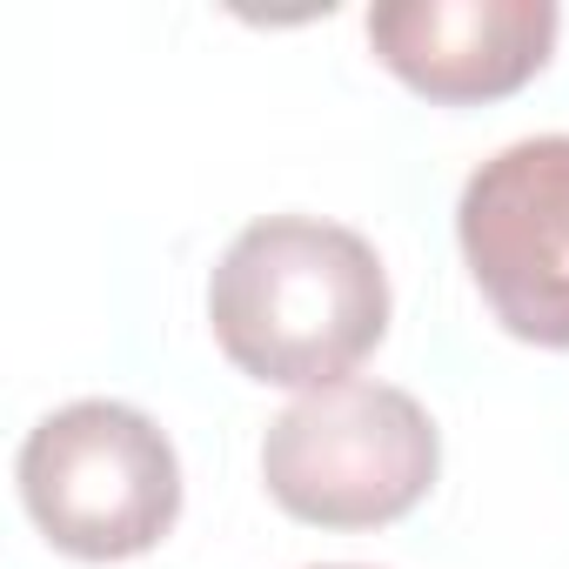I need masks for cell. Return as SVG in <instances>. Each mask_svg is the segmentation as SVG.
<instances>
[{
  "instance_id": "6da1fadb",
  "label": "cell",
  "mask_w": 569,
  "mask_h": 569,
  "mask_svg": "<svg viewBox=\"0 0 569 569\" xmlns=\"http://www.w3.org/2000/svg\"><path fill=\"white\" fill-rule=\"evenodd\" d=\"M208 322L241 376L329 389L389 336V274L342 221L268 214L228 241L208 281Z\"/></svg>"
},
{
  "instance_id": "7a4b0ae2",
  "label": "cell",
  "mask_w": 569,
  "mask_h": 569,
  "mask_svg": "<svg viewBox=\"0 0 569 569\" xmlns=\"http://www.w3.org/2000/svg\"><path fill=\"white\" fill-rule=\"evenodd\" d=\"M442 469V436L409 389L329 382L289 402L261 436V482L296 522L382 529L409 516Z\"/></svg>"
},
{
  "instance_id": "3957f363",
  "label": "cell",
  "mask_w": 569,
  "mask_h": 569,
  "mask_svg": "<svg viewBox=\"0 0 569 569\" xmlns=\"http://www.w3.org/2000/svg\"><path fill=\"white\" fill-rule=\"evenodd\" d=\"M21 502L34 529L81 562L154 549L181 516L174 442L128 402H68L21 442Z\"/></svg>"
},
{
  "instance_id": "277c9868",
  "label": "cell",
  "mask_w": 569,
  "mask_h": 569,
  "mask_svg": "<svg viewBox=\"0 0 569 569\" xmlns=\"http://www.w3.org/2000/svg\"><path fill=\"white\" fill-rule=\"evenodd\" d=\"M456 234L496 322L536 349H569V134L489 154L462 188Z\"/></svg>"
},
{
  "instance_id": "5b68a950",
  "label": "cell",
  "mask_w": 569,
  "mask_h": 569,
  "mask_svg": "<svg viewBox=\"0 0 569 569\" xmlns=\"http://www.w3.org/2000/svg\"><path fill=\"white\" fill-rule=\"evenodd\" d=\"M562 14L549 0H382L369 48L429 101H502L542 74Z\"/></svg>"
}]
</instances>
